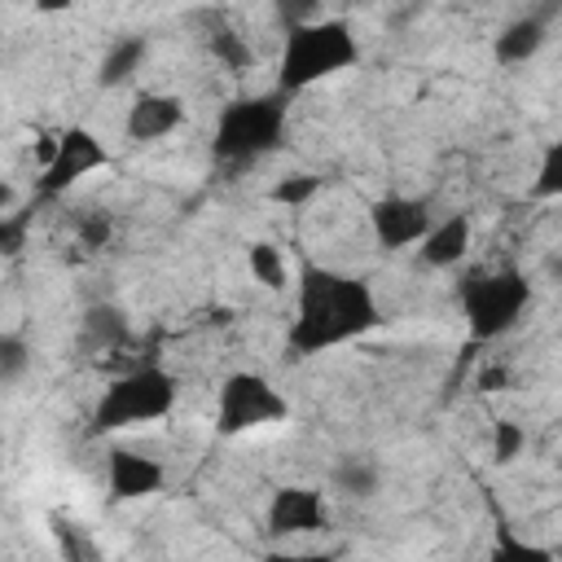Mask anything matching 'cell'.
<instances>
[{
	"label": "cell",
	"mask_w": 562,
	"mask_h": 562,
	"mask_svg": "<svg viewBox=\"0 0 562 562\" xmlns=\"http://www.w3.org/2000/svg\"><path fill=\"white\" fill-rule=\"evenodd\" d=\"M364 57L360 35L347 18L338 13H316L307 22H290L281 31V48H277V92L281 97H299L325 79H338L347 70H356Z\"/></svg>",
	"instance_id": "7a4b0ae2"
},
{
	"label": "cell",
	"mask_w": 562,
	"mask_h": 562,
	"mask_svg": "<svg viewBox=\"0 0 562 562\" xmlns=\"http://www.w3.org/2000/svg\"><path fill=\"white\" fill-rule=\"evenodd\" d=\"M470 246H474V224H470V215L448 211V215L435 220V228H430L426 241L417 246V259H422L430 272H448V268H457V263L470 255Z\"/></svg>",
	"instance_id": "7c38bea8"
},
{
	"label": "cell",
	"mask_w": 562,
	"mask_h": 562,
	"mask_svg": "<svg viewBox=\"0 0 562 562\" xmlns=\"http://www.w3.org/2000/svg\"><path fill=\"white\" fill-rule=\"evenodd\" d=\"M145 61H149V35H119L105 44V53L97 61V83L101 88H127Z\"/></svg>",
	"instance_id": "5bb4252c"
},
{
	"label": "cell",
	"mask_w": 562,
	"mask_h": 562,
	"mask_svg": "<svg viewBox=\"0 0 562 562\" xmlns=\"http://www.w3.org/2000/svg\"><path fill=\"white\" fill-rule=\"evenodd\" d=\"M549 40V18L544 13H522L514 22H505L496 35H492V57L501 66H527Z\"/></svg>",
	"instance_id": "4fadbf2b"
},
{
	"label": "cell",
	"mask_w": 562,
	"mask_h": 562,
	"mask_svg": "<svg viewBox=\"0 0 562 562\" xmlns=\"http://www.w3.org/2000/svg\"><path fill=\"white\" fill-rule=\"evenodd\" d=\"M281 422H290V400L268 373L259 369L224 373V382L215 386V408H211V426L220 439H241V435H255Z\"/></svg>",
	"instance_id": "8992f818"
},
{
	"label": "cell",
	"mask_w": 562,
	"mask_h": 562,
	"mask_svg": "<svg viewBox=\"0 0 562 562\" xmlns=\"http://www.w3.org/2000/svg\"><path fill=\"white\" fill-rule=\"evenodd\" d=\"M457 303L465 316V329L474 342H496L509 329H518V321L531 307V281L522 268L514 263H496V268H470L457 281Z\"/></svg>",
	"instance_id": "5b68a950"
},
{
	"label": "cell",
	"mask_w": 562,
	"mask_h": 562,
	"mask_svg": "<svg viewBox=\"0 0 562 562\" xmlns=\"http://www.w3.org/2000/svg\"><path fill=\"white\" fill-rule=\"evenodd\" d=\"M334 509H329V492L312 487V483H281L268 505H263V531L268 540H303V536H321L329 531Z\"/></svg>",
	"instance_id": "9c48e42d"
},
{
	"label": "cell",
	"mask_w": 562,
	"mask_h": 562,
	"mask_svg": "<svg viewBox=\"0 0 562 562\" xmlns=\"http://www.w3.org/2000/svg\"><path fill=\"white\" fill-rule=\"evenodd\" d=\"M531 198L549 202V198H562V136L549 140L536 158V176H531Z\"/></svg>",
	"instance_id": "44dd1931"
},
{
	"label": "cell",
	"mask_w": 562,
	"mask_h": 562,
	"mask_svg": "<svg viewBox=\"0 0 562 562\" xmlns=\"http://www.w3.org/2000/svg\"><path fill=\"white\" fill-rule=\"evenodd\" d=\"M110 162H114V158H110L105 140H101L92 127L70 123V127H61V132L53 136V149H48V158L40 162L35 198H40V202H53V198L70 193L75 184H83L88 176L105 171Z\"/></svg>",
	"instance_id": "52a82bcc"
},
{
	"label": "cell",
	"mask_w": 562,
	"mask_h": 562,
	"mask_svg": "<svg viewBox=\"0 0 562 562\" xmlns=\"http://www.w3.org/2000/svg\"><path fill=\"white\" fill-rule=\"evenodd\" d=\"M206 48H211V57H215L228 75H246V70L255 66V48H250V40L237 35L233 26H215V31L206 35Z\"/></svg>",
	"instance_id": "ac0fdd59"
},
{
	"label": "cell",
	"mask_w": 562,
	"mask_h": 562,
	"mask_svg": "<svg viewBox=\"0 0 562 562\" xmlns=\"http://www.w3.org/2000/svg\"><path fill=\"white\" fill-rule=\"evenodd\" d=\"M176 400H180V382L171 369L145 360V364H132L123 369L119 378H110L92 404V435H119V430H136V426H154L162 417L176 413Z\"/></svg>",
	"instance_id": "277c9868"
},
{
	"label": "cell",
	"mask_w": 562,
	"mask_h": 562,
	"mask_svg": "<svg viewBox=\"0 0 562 562\" xmlns=\"http://www.w3.org/2000/svg\"><path fill=\"white\" fill-rule=\"evenodd\" d=\"M189 119V101L171 88H140L123 110V140L127 145H158L176 136Z\"/></svg>",
	"instance_id": "30bf717a"
},
{
	"label": "cell",
	"mask_w": 562,
	"mask_h": 562,
	"mask_svg": "<svg viewBox=\"0 0 562 562\" xmlns=\"http://www.w3.org/2000/svg\"><path fill=\"white\" fill-rule=\"evenodd\" d=\"M285 127H290V97H281L277 88L241 92L224 101L211 123V158L220 167H250L272 149H281Z\"/></svg>",
	"instance_id": "3957f363"
},
{
	"label": "cell",
	"mask_w": 562,
	"mask_h": 562,
	"mask_svg": "<svg viewBox=\"0 0 562 562\" xmlns=\"http://www.w3.org/2000/svg\"><path fill=\"white\" fill-rule=\"evenodd\" d=\"M509 382V369L505 364H483L479 369V391H501Z\"/></svg>",
	"instance_id": "484cf974"
},
{
	"label": "cell",
	"mask_w": 562,
	"mask_h": 562,
	"mask_svg": "<svg viewBox=\"0 0 562 562\" xmlns=\"http://www.w3.org/2000/svg\"><path fill=\"white\" fill-rule=\"evenodd\" d=\"M522 448H527V430L514 422V417H496L492 422V435H487V457H492V465H514L518 457H522Z\"/></svg>",
	"instance_id": "d6986e66"
},
{
	"label": "cell",
	"mask_w": 562,
	"mask_h": 562,
	"mask_svg": "<svg viewBox=\"0 0 562 562\" xmlns=\"http://www.w3.org/2000/svg\"><path fill=\"white\" fill-rule=\"evenodd\" d=\"M321 189H325V180H321V176H312V171H290V176H281V180L268 189V202L299 211V206H307Z\"/></svg>",
	"instance_id": "ffe728a7"
},
{
	"label": "cell",
	"mask_w": 562,
	"mask_h": 562,
	"mask_svg": "<svg viewBox=\"0 0 562 562\" xmlns=\"http://www.w3.org/2000/svg\"><path fill=\"white\" fill-rule=\"evenodd\" d=\"M373 329H382V303L364 277L312 259L299 263L294 316L285 325V347L294 356H325L369 338Z\"/></svg>",
	"instance_id": "6da1fadb"
},
{
	"label": "cell",
	"mask_w": 562,
	"mask_h": 562,
	"mask_svg": "<svg viewBox=\"0 0 562 562\" xmlns=\"http://www.w3.org/2000/svg\"><path fill=\"white\" fill-rule=\"evenodd\" d=\"M162 483H167V465L154 452L127 448V443L105 452V492H110V501H119V505L145 501V496L162 492Z\"/></svg>",
	"instance_id": "8fae6325"
},
{
	"label": "cell",
	"mask_w": 562,
	"mask_h": 562,
	"mask_svg": "<svg viewBox=\"0 0 562 562\" xmlns=\"http://www.w3.org/2000/svg\"><path fill=\"white\" fill-rule=\"evenodd\" d=\"M246 268H250V277L263 290H294V277H299V268L290 263L285 246H277L268 237H259V241L246 246Z\"/></svg>",
	"instance_id": "e0dca14e"
},
{
	"label": "cell",
	"mask_w": 562,
	"mask_h": 562,
	"mask_svg": "<svg viewBox=\"0 0 562 562\" xmlns=\"http://www.w3.org/2000/svg\"><path fill=\"white\" fill-rule=\"evenodd\" d=\"M487 562H558V558H553V549H544V544H536V540H522V536H514L509 527H501L496 540H492Z\"/></svg>",
	"instance_id": "7402d4cb"
},
{
	"label": "cell",
	"mask_w": 562,
	"mask_h": 562,
	"mask_svg": "<svg viewBox=\"0 0 562 562\" xmlns=\"http://www.w3.org/2000/svg\"><path fill=\"white\" fill-rule=\"evenodd\" d=\"M329 487L347 501H373L382 492V465L369 452H347L329 470Z\"/></svg>",
	"instance_id": "9a60e30c"
},
{
	"label": "cell",
	"mask_w": 562,
	"mask_h": 562,
	"mask_svg": "<svg viewBox=\"0 0 562 562\" xmlns=\"http://www.w3.org/2000/svg\"><path fill=\"white\" fill-rule=\"evenodd\" d=\"M263 562H338L334 549H277Z\"/></svg>",
	"instance_id": "d4e9b609"
},
{
	"label": "cell",
	"mask_w": 562,
	"mask_h": 562,
	"mask_svg": "<svg viewBox=\"0 0 562 562\" xmlns=\"http://www.w3.org/2000/svg\"><path fill=\"white\" fill-rule=\"evenodd\" d=\"M435 202L422 193H382L369 202V233L373 246L395 255V250H417L426 233L435 228Z\"/></svg>",
	"instance_id": "ba28073f"
},
{
	"label": "cell",
	"mask_w": 562,
	"mask_h": 562,
	"mask_svg": "<svg viewBox=\"0 0 562 562\" xmlns=\"http://www.w3.org/2000/svg\"><path fill=\"white\" fill-rule=\"evenodd\" d=\"M31 360H35L31 342H26L18 329H4V334H0V382H4V386H18V382L26 378V369H31Z\"/></svg>",
	"instance_id": "603a6c76"
},
{
	"label": "cell",
	"mask_w": 562,
	"mask_h": 562,
	"mask_svg": "<svg viewBox=\"0 0 562 562\" xmlns=\"http://www.w3.org/2000/svg\"><path fill=\"white\" fill-rule=\"evenodd\" d=\"M110 233H114V228H110V215H105V211H92V215L79 220V241H83L88 250H101V246L110 241Z\"/></svg>",
	"instance_id": "cb8c5ba5"
},
{
	"label": "cell",
	"mask_w": 562,
	"mask_h": 562,
	"mask_svg": "<svg viewBox=\"0 0 562 562\" xmlns=\"http://www.w3.org/2000/svg\"><path fill=\"white\" fill-rule=\"evenodd\" d=\"M549 277H553V281H558V290H562V255H558V259H549Z\"/></svg>",
	"instance_id": "4316f807"
},
{
	"label": "cell",
	"mask_w": 562,
	"mask_h": 562,
	"mask_svg": "<svg viewBox=\"0 0 562 562\" xmlns=\"http://www.w3.org/2000/svg\"><path fill=\"white\" fill-rule=\"evenodd\" d=\"M79 338H83V347H92V351H119V347H127V338H132L127 312L114 307V303H92V307L83 312Z\"/></svg>",
	"instance_id": "2e32d148"
}]
</instances>
